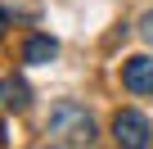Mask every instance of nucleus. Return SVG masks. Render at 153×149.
Segmentation results:
<instances>
[{
	"label": "nucleus",
	"instance_id": "f257e3e1",
	"mask_svg": "<svg viewBox=\"0 0 153 149\" xmlns=\"http://www.w3.org/2000/svg\"><path fill=\"white\" fill-rule=\"evenodd\" d=\"M50 136L63 140V145H76V149H81V145L95 140V122H90V113H86L81 104L63 100V104L50 109Z\"/></svg>",
	"mask_w": 153,
	"mask_h": 149
},
{
	"label": "nucleus",
	"instance_id": "f03ea898",
	"mask_svg": "<svg viewBox=\"0 0 153 149\" xmlns=\"http://www.w3.org/2000/svg\"><path fill=\"white\" fill-rule=\"evenodd\" d=\"M113 136H117V145H122V149H149L153 127H149V118H144V113L122 109V113L113 118Z\"/></svg>",
	"mask_w": 153,
	"mask_h": 149
},
{
	"label": "nucleus",
	"instance_id": "7ed1b4c3",
	"mask_svg": "<svg viewBox=\"0 0 153 149\" xmlns=\"http://www.w3.org/2000/svg\"><path fill=\"white\" fill-rule=\"evenodd\" d=\"M122 86L135 95H153V59L149 54H131L122 63Z\"/></svg>",
	"mask_w": 153,
	"mask_h": 149
},
{
	"label": "nucleus",
	"instance_id": "20e7f679",
	"mask_svg": "<svg viewBox=\"0 0 153 149\" xmlns=\"http://www.w3.org/2000/svg\"><path fill=\"white\" fill-rule=\"evenodd\" d=\"M27 100H32V91H27V82H23V77H5V82H0V104H5V109L23 113V109H27Z\"/></svg>",
	"mask_w": 153,
	"mask_h": 149
},
{
	"label": "nucleus",
	"instance_id": "39448f33",
	"mask_svg": "<svg viewBox=\"0 0 153 149\" xmlns=\"http://www.w3.org/2000/svg\"><path fill=\"white\" fill-rule=\"evenodd\" d=\"M54 54H59V41H54V36H32V41L23 45V59H27V63H50Z\"/></svg>",
	"mask_w": 153,
	"mask_h": 149
},
{
	"label": "nucleus",
	"instance_id": "423d86ee",
	"mask_svg": "<svg viewBox=\"0 0 153 149\" xmlns=\"http://www.w3.org/2000/svg\"><path fill=\"white\" fill-rule=\"evenodd\" d=\"M140 36H144V41H149V45H153V9H149V14H144V18H140Z\"/></svg>",
	"mask_w": 153,
	"mask_h": 149
},
{
	"label": "nucleus",
	"instance_id": "0eeeda50",
	"mask_svg": "<svg viewBox=\"0 0 153 149\" xmlns=\"http://www.w3.org/2000/svg\"><path fill=\"white\" fill-rule=\"evenodd\" d=\"M5 27H9V18H5V9H0V32H5Z\"/></svg>",
	"mask_w": 153,
	"mask_h": 149
},
{
	"label": "nucleus",
	"instance_id": "6e6552de",
	"mask_svg": "<svg viewBox=\"0 0 153 149\" xmlns=\"http://www.w3.org/2000/svg\"><path fill=\"white\" fill-rule=\"evenodd\" d=\"M0 140H5V127H0Z\"/></svg>",
	"mask_w": 153,
	"mask_h": 149
}]
</instances>
